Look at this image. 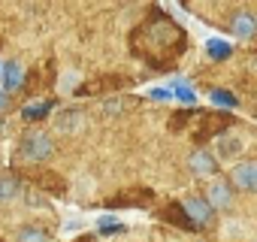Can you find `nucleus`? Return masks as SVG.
Wrapping results in <instances>:
<instances>
[{
    "label": "nucleus",
    "mask_w": 257,
    "mask_h": 242,
    "mask_svg": "<svg viewBox=\"0 0 257 242\" xmlns=\"http://www.w3.org/2000/svg\"><path fill=\"white\" fill-rule=\"evenodd\" d=\"M185 209H188V215H191L194 221H200V224H209V218H212V203H206V200L191 197V200H185Z\"/></svg>",
    "instance_id": "obj_7"
},
{
    "label": "nucleus",
    "mask_w": 257,
    "mask_h": 242,
    "mask_svg": "<svg viewBox=\"0 0 257 242\" xmlns=\"http://www.w3.org/2000/svg\"><path fill=\"white\" fill-rule=\"evenodd\" d=\"M245 149H248V140H245V134H239V131H227V134H221V137L215 140V158H218L221 164H236V161L245 155Z\"/></svg>",
    "instance_id": "obj_1"
},
{
    "label": "nucleus",
    "mask_w": 257,
    "mask_h": 242,
    "mask_svg": "<svg viewBox=\"0 0 257 242\" xmlns=\"http://www.w3.org/2000/svg\"><path fill=\"white\" fill-rule=\"evenodd\" d=\"M0 73H4V67H0Z\"/></svg>",
    "instance_id": "obj_18"
},
{
    "label": "nucleus",
    "mask_w": 257,
    "mask_h": 242,
    "mask_svg": "<svg viewBox=\"0 0 257 242\" xmlns=\"http://www.w3.org/2000/svg\"><path fill=\"white\" fill-rule=\"evenodd\" d=\"M16 191H19V182H16V179L0 176V203H4V200H13V197H16Z\"/></svg>",
    "instance_id": "obj_12"
},
{
    "label": "nucleus",
    "mask_w": 257,
    "mask_h": 242,
    "mask_svg": "<svg viewBox=\"0 0 257 242\" xmlns=\"http://www.w3.org/2000/svg\"><path fill=\"white\" fill-rule=\"evenodd\" d=\"M233 185L239 191H257V161H245L233 167Z\"/></svg>",
    "instance_id": "obj_3"
},
{
    "label": "nucleus",
    "mask_w": 257,
    "mask_h": 242,
    "mask_svg": "<svg viewBox=\"0 0 257 242\" xmlns=\"http://www.w3.org/2000/svg\"><path fill=\"white\" fill-rule=\"evenodd\" d=\"M49 109H52V103H34V106H28V109L22 112V118H25V121H37V118H46Z\"/></svg>",
    "instance_id": "obj_11"
},
{
    "label": "nucleus",
    "mask_w": 257,
    "mask_h": 242,
    "mask_svg": "<svg viewBox=\"0 0 257 242\" xmlns=\"http://www.w3.org/2000/svg\"><path fill=\"white\" fill-rule=\"evenodd\" d=\"M149 97H152V100H173L176 94H173L170 88H152V91H149Z\"/></svg>",
    "instance_id": "obj_16"
},
{
    "label": "nucleus",
    "mask_w": 257,
    "mask_h": 242,
    "mask_svg": "<svg viewBox=\"0 0 257 242\" xmlns=\"http://www.w3.org/2000/svg\"><path fill=\"white\" fill-rule=\"evenodd\" d=\"M4 106H7V94H4V91H0V109H4Z\"/></svg>",
    "instance_id": "obj_17"
},
{
    "label": "nucleus",
    "mask_w": 257,
    "mask_h": 242,
    "mask_svg": "<svg viewBox=\"0 0 257 242\" xmlns=\"http://www.w3.org/2000/svg\"><path fill=\"white\" fill-rule=\"evenodd\" d=\"M209 203L215 209H227L233 203V194H230V185L224 179H212L209 182Z\"/></svg>",
    "instance_id": "obj_4"
},
{
    "label": "nucleus",
    "mask_w": 257,
    "mask_h": 242,
    "mask_svg": "<svg viewBox=\"0 0 257 242\" xmlns=\"http://www.w3.org/2000/svg\"><path fill=\"white\" fill-rule=\"evenodd\" d=\"M19 242H46V233H40V230H19Z\"/></svg>",
    "instance_id": "obj_14"
},
{
    "label": "nucleus",
    "mask_w": 257,
    "mask_h": 242,
    "mask_svg": "<svg viewBox=\"0 0 257 242\" xmlns=\"http://www.w3.org/2000/svg\"><path fill=\"white\" fill-rule=\"evenodd\" d=\"M22 82H25V73H22V67H19V64H7V67H4V85H7V91H16V88H22Z\"/></svg>",
    "instance_id": "obj_9"
},
{
    "label": "nucleus",
    "mask_w": 257,
    "mask_h": 242,
    "mask_svg": "<svg viewBox=\"0 0 257 242\" xmlns=\"http://www.w3.org/2000/svg\"><path fill=\"white\" fill-rule=\"evenodd\" d=\"M215 161H218V158H212L209 152H194V155L188 158V164H191V170H194L197 176H215V170H218Z\"/></svg>",
    "instance_id": "obj_6"
},
{
    "label": "nucleus",
    "mask_w": 257,
    "mask_h": 242,
    "mask_svg": "<svg viewBox=\"0 0 257 242\" xmlns=\"http://www.w3.org/2000/svg\"><path fill=\"white\" fill-rule=\"evenodd\" d=\"M173 94H176V100H182V103H194V100H197V94H194L185 82H176V85H173Z\"/></svg>",
    "instance_id": "obj_13"
},
{
    "label": "nucleus",
    "mask_w": 257,
    "mask_h": 242,
    "mask_svg": "<svg viewBox=\"0 0 257 242\" xmlns=\"http://www.w3.org/2000/svg\"><path fill=\"white\" fill-rule=\"evenodd\" d=\"M49 155H52V140L43 131H34V134L25 137V143H22V158L25 161H43Z\"/></svg>",
    "instance_id": "obj_2"
},
{
    "label": "nucleus",
    "mask_w": 257,
    "mask_h": 242,
    "mask_svg": "<svg viewBox=\"0 0 257 242\" xmlns=\"http://www.w3.org/2000/svg\"><path fill=\"white\" fill-rule=\"evenodd\" d=\"M79 125H82V112H76V109H70V112H61V118H58V131H64V134L76 131Z\"/></svg>",
    "instance_id": "obj_10"
},
{
    "label": "nucleus",
    "mask_w": 257,
    "mask_h": 242,
    "mask_svg": "<svg viewBox=\"0 0 257 242\" xmlns=\"http://www.w3.org/2000/svg\"><path fill=\"white\" fill-rule=\"evenodd\" d=\"M230 28H233V34H236L239 40H251V37L257 34V19H254L251 13H236Z\"/></svg>",
    "instance_id": "obj_5"
},
{
    "label": "nucleus",
    "mask_w": 257,
    "mask_h": 242,
    "mask_svg": "<svg viewBox=\"0 0 257 242\" xmlns=\"http://www.w3.org/2000/svg\"><path fill=\"white\" fill-rule=\"evenodd\" d=\"M230 52H233V46H230L227 40H218V37L206 40V55H209L212 61H224V58H230Z\"/></svg>",
    "instance_id": "obj_8"
},
{
    "label": "nucleus",
    "mask_w": 257,
    "mask_h": 242,
    "mask_svg": "<svg viewBox=\"0 0 257 242\" xmlns=\"http://www.w3.org/2000/svg\"><path fill=\"white\" fill-rule=\"evenodd\" d=\"M209 97H212V103H224V106H236V97H233L230 91H212Z\"/></svg>",
    "instance_id": "obj_15"
}]
</instances>
